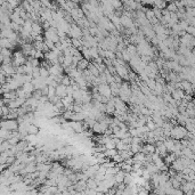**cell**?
Instances as JSON below:
<instances>
[{
	"instance_id": "obj_1",
	"label": "cell",
	"mask_w": 195,
	"mask_h": 195,
	"mask_svg": "<svg viewBox=\"0 0 195 195\" xmlns=\"http://www.w3.org/2000/svg\"><path fill=\"white\" fill-rule=\"evenodd\" d=\"M187 135V131L185 127H183V126H175V127H172V129L170 130V138L171 139H173V140H181V139H184Z\"/></svg>"
},
{
	"instance_id": "obj_2",
	"label": "cell",
	"mask_w": 195,
	"mask_h": 195,
	"mask_svg": "<svg viewBox=\"0 0 195 195\" xmlns=\"http://www.w3.org/2000/svg\"><path fill=\"white\" fill-rule=\"evenodd\" d=\"M0 128L4 130H7L9 132L17 131L18 122H17V120H2L0 123Z\"/></svg>"
},
{
	"instance_id": "obj_3",
	"label": "cell",
	"mask_w": 195,
	"mask_h": 195,
	"mask_svg": "<svg viewBox=\"0 0 195 195\" xmlns=\"http://www.w3.org/2000/svg\"><path fill=\"white\" fill-rule=\"evenodd\" d=\"M68 35H70V39H78V40H80L83 34H82V30L76 25V23H73V24H71Z\"/></svg>"
},
{
	"instance_id": "obj_4",
	"label": "cell",
	"mask_w": 195,
	"mask_h": 195,
	"mask_svg": "<svg viewBox=\"0 0 195 195\" xmlns=\"http://www.w3.org/2000/svg\"><path fill=\"white\" fill-rule=\"evenodd\" d=\"M97 91H98V94H99L101 96H104V97H106V98H109V99H110L111 97H112L110 86L107 85V83L98 86V87H97Z\"/></svg>"
},
{
	"instance_id": "obj_5",
	"label": "cell",
	"mask_w": 195,
	"mask_h": 195,
	"mask_svg": "<svg viewBox=\"0 0 195 195\" xmlns=\"http://www.w3.org/2000/svg\"><path fill=\"white\" fill-rule=\"evenodd\" d=\"M48 72H49V76H63L64 70L62 68V65L55 64V65H51L50 68H49Z\"/></svg>"
},
{
	"instance_id": "obj_6",
	"label": "cell",
	"mask_w": 195,
	"mask_h": 195,
	"mask_svg": "<svg viewBox=\"0 0 195 195\" xmlns=\"http://www.w3.org/2000/svg\"><path fill=\"white\" fill-rule=\"evenodd\" d=\"M55 96L58 97L60 99L66 97V87L63 85H58L55 88Z\"/></svg>"
},
{
	"instance_id": "obj_7",
	"label": "cell",
	"mask_w": 195,
	"mask_h": 195,
	"mask_svg": "<svg viewBox=\"0 0 195 195\" xmlns=\"http://www.w3.org/2000/svg\"><path fill=\"white\" fill-rule=\"evenodd\" d=\"M142 153H144L145 155L147 154H154L155 153V145H151V144H144L143 147H142Z\"/></svg>"
},
{
	"instance_id": "obj_8",
	"label": "cell",
	"mask_w": 195,
	"mask_h": 195,
	"mask_svg": "<svg viewBox=\"0 0 195 195\" xmlns=\"http://www.w3.org/2000/svg\"><path fill=\"white\" fill-rule=\"evenodd\" d=\"M170 168H171V169H173L176 172H181L183 170L185 169V168L183 167V164H181V162H180L179 159H177L176 161L172 162V163H171V165H170Z\"/></svg>"
},
{
	"instance_id": "obj_9",
	"label": "cell",
	"mask_w": 195,
	"mask_h": 195,
	"mask_svg": "<svg viewBox=\"0 0 195 195\" xmlns=\"http://www.w3.org/2000/svg\"><path fill=\"white\" fill-rule=\"evenodd\" d=\"M124 177H126V172H123L122 170H120L119 172L113 177L114 179V181H115V184L118 185V184H122L123 183V180H124Z\"/></svg>"
},
{
	"instance_id": "obj_10",
	"label": "cell",
	"mask_w": 195,
	"mask_h": 195,
	"mask_svg": "<svg viewBox=\"0 0 195 195\" xmlns=\"http://www.w3.org/2000/svg\"><path fill=\"white\" fill-rule=\"evenodd\" d=\"M89 63L90 62H88V60H80L79 62H78V64H76V70H79V71H85V70H87V68H88V65H89Z\"/></svg>"
},
{
	"instance_id": "obj_11",
	"label": "cell",
	"mask_w": 195,
	"mask_h": 195,
	"mask_svg": "<svg viewBox=\"0 0 195 195\" xmlns=\"http://www.w3.org/2000/svg\"><path fill=\"white\" fill-rule=\"evenodd\" d=\"M39 131H40V128L37 127L35 124H29L27 126V135L37 136L39 134Z\"/></svg>"
},
{
	"instance_id": "obj_12",
	"label": "cell",
	"mask_w": 195,
	"mask_h": 195,
	"mask_svg": "<svg viewBox=\"0 0 195 195\" xmlns=\"http://www.w3.org/2000/svg\"><path fill=\"white\" fill-rule=\"evenodd\" d=\"M86 185H87V189L96 191V188H97V183H96L95 179H93V178L87 179V180H86Z\"/></svg>"
},
{
	"instance_id": "obj_13",
	"label": "cell",
	"mask_w": 195,
	"mask_h": 195,
	"mask_svg": "<svg viewBox=\"0 0 195 195\" xmlns=\"http://www.w3.org/2000/svg\"><path fill=\"white\" fill-rule=\"evenodd\" d=\"M22 89H23V91H24L25 94H31V95H32V93L34 91V87L31 82L24 83V85L22 86Z\"/></svg>"
},
{
	"instance_id": "obj_14",
	"label": "cell",
	"mask_w": 195,
	"mask_h": 195,
	"mask_svg": "<svg viewBox=\"0 0 195 195\" xmlns=\"http://www.w3.org/2000/svg\"><path fill=\"white\" fill-rule=\"evenodd\" d=\"M126 50L130 54V56L131 57H134V56H136L137 55V49H136V46L135 45H128V46H126Z\"/></svg>"
},
{
	"instance_id": "obj_15",
	"label": "cell",
	"mask_w": 195,
	"mask_h": 195,
	"mask_svg": "<svg viewBox=\"0 0 195 195\" xmlns=\"http://www.w3.org/2000/svg\"><path fill=\"white\" fill-rule=\"evenodd\" d=\"M91 130H93L95 134H99V135L104 134V130H103L102 126L99 124V122H96V123L93 126V128H91Z\"/></svg>"
},
{
	"instance_id": "obj_16",
	"label": "cell",
	"mask_w": 195,
	"mask_h": 195,
	"mask_svg": "<svg viewBox=\"0 0 195 195\" xmlns=\"http://www.w3.org/2000/svg\"><path fill=\"white\" fill-rule=\"evenodd\" d=\"M89 54H90V57H91V62L95 60H97L99 56H98V50H97V48H95V47H91V48H89Z\"/></svg>"
},
{
	"instance_id": "obj_17",
	"label": "cell",
	"mask_w": 195,
	"mask_h": 195,
	"mask_svg": "<svg viewBox=\"0 0 195 195\" xmlns=\"http://www.w3.org/2000/svg\"><path fill=\"white\" fill-rule=\"evenodd\" d=\"M165 9H167L169 13H177V7H176L175 2H169V4L167 5Z\"/></svg>"
},
{
	"instance_id": "obj_18",
	"label": "cell",
	"mask_w": 195,
	"mask_h": 195,
	"mask_svg": "<svg viewBox=\"0 0 195 195\" xmlns=\"http://www.w3.org/2000/svg\"><path fill=\"white\" fill-rule=\"evenodd\" d=\"M105 58L111 60V62H113V60H115V54L112 53V51H110V50H106L105 51Z\"/></svg>"
},
{
	"instance_id": "obj_19",
	"label": "cell",
	"mask_w": 195,
	"mask_h": 195,
	"mask_svg": "<svg viewBox=\"0 0 195 195\" xmlns=\"http://www.w3.org/2000/svg\"><path fill=\"white\" fill-rule=\"evenodd\" d=\"M60 85L65 86V87L71 86V79H70L68 76H63V79H62V81H60Z\"/></svg>"
},
{
	"instance_id": "obj_20",
	"label": "cell",
	"mask_w": 195,
	"mask_h": 195,
	"mask_svg": "<svg viewBox=\"0 0 195 195\" xmlns=\"http://www.w3.org/2000/svg\"><path fill=\"white\" fill-rule=\"evenodd\" d=\"M32 78L33 79L40 78V66L39 68H33V70H32Z\"/></svg>"
},
{
	"instance_id": "obj_21",
	"label": "cell",
	"mask_w": 195,
	"mask_h": 195,
	"mask_svg": "<svg viewBox=\"0 0 195 195\" xmlns=\"http://www.w3.org/2000/svg\"><path fill=\"white\" fill-rule=\"evenodd\" d=\"M48 76H49V72H48V70H47V68H40V78L46 79V78H48Z\"/></svg>"
},
{
	"instance_id": "obj_22",
	"label": "cell",
	"mask_w": 195,
	"mask_h": 195,
	"mask_svg": "<svg viewBox=\"0 0 195 195\" xmlns=\"http://www.w3.org/2000/svg\"><path fill=\"white\" fill-rule=\"evenodd\" d=\"M185 32H186L187 34H189V35H192V37H194L195 35V27L194 26H188Z\"/></svg>"
},
{
	"instance_id": "obj_23",
	"label": "cell",
	"mask_w": 195,
	"mask_h": 195,
	"mask_svg": "<svg viewBox=\"0 0 195 195\" xmlns=\"http://www.w3.org/2000/svg\"><path fill=\"white\" fill-rule=\"evenodd\" d=\"M104 146H105V148H106V150H115V144H114V143H112V140L107 142V143L104 145Z\"/></svg>"
},
{
	"instance_id": "obj_24",
	"label": "cell",
	"mask_w": 195,
	"mask_h": 195,
	"mask_svg": "<svg viewBox=\"0 0 195 195\" xmlns=\"http://www.w3.org/2000/svg\"><path fill=\"white\" fill-rule=\"evenodd\" d=\"M113 78H114V82H115V83H117L118 86H120L121 83H122V79H121V78H120L118 74H114V76H113Z\"/></svg>"
},
{
	"instance_id": "obj_25",
	"label": "cell",
	"mask_w": 195,
	"mask_h": 195,
	"mask_svg": "<svg viewBox=\"0 0 195 195\" xmlns=\"http://www.w3.org/2000/svg\"><path fill=\"white\" fill-rule=\"evenodd\" d=\"M15 162V156H8L7 159H6V164H7V167H8L10 163H14Z\"/></svg>"
},
{
	"instance_id": "obj_26",
	"label": "cell",
	"mask_w": 195,
	"mask_h": 195,
	"mask_svg": "<svg viewBox=\"0 0 195 195\" xmlns=\"http://www.w3.org/2000/svg\"><path fill=\"white\" fill-rule=\"evenodd\" d=\"M121 142H122V143H123L124 145H131V137L124 138V139H122Z\"/></svg>"
},
{
	"instance_id": "obj_27",
	"label": "cell",
	"mask_w": 195,
	"mask_h": 195,
	"mask_svg": "<svg viewBox=\"0 0 195 195\" xmlns=\"http://www.w3.org/2000/svg\"><path fill=\"white\" fill-rule=\"evenodd\" d=\"M85 194L86 195H97V192H96V191H93V189H86Z\"/></svg>"
},
{
	"instance_id": "obj_28",
	"label": "cell",
	"mask_w": 195,
	"mask_h": 195,
	"mask_svg": "<svg viewBox=\"0 0 195 195\" xmlns=\"http://www.w3.org/2000/svg\"><path fill=\"white\" fill-rule=\"evenodd\" d=\"M40 91H41V95H42V96H47V94H48V86L43 87Z\"/></svg>"
},
{
	"instance_id": "obj_29",
	"label": "cell",
	"mask_w": 195,
	"mask_h": 195,
	"mask_svg": "<svg viewBox=\"0 0 195 195\" xmlns=\"http://www.w3.org/2000/svg\"><path fill=\"white\" fill-rule=\"evenodd\" d=\"M114 195H124V193H123V191H119V189H117V191H115V193H114Z\"/></svg>"
},
{
	"instance_id": "obj_30",
	"label": "cell",
	"mask_w": 195,
	"mask_h": 195,
	"mask_svg": "<svg viewBox=\"0 0 195 195\" xmlns=\"http://www.w3.org/2000/svg\"><path fill=\"white\" fill-rule=\"evenodd\" d=\"M2 117V107H0V118Z\"/></svg>"
},
{
	"instance_id": "obj_31",
	"label": "cell",
	"mask_w": 195,
	"mask_h": 195,
	"mask_svg": "<svg viewBox=\"0 0 195 195\" xmlns=\"http://www.w3.org/2000/svg\"><path fill=\"white\" fill-rule=\"evenodd\" d=\"M2 94L4 93H2V90H1V88H0V95H2Z\"/></svg>"
},
{
	"instance_id": "obj_32",
	"label": "cell",
	"mask_w": 195,
	"mask_h": 195,
	"mask_svg": "<svg viewBox=\"0 0 195 195\" xmlns=\"http://www.w3.org/2000/svg\"><path fill=\"white\" fill-rule=\"evenodd\" d=\"M1 121H2V119H1V118H0V123H1Z\"/></svg>"
},
{
	"instance_id": "obj_33",
	"label": "cell",
	"mask_w": 195,
	"mask_h": 195,
	"mask_svg": "<svg viewBox=\"0 0 195 195\" xmlns=\"http://www.w3.org/2000/svg\"><path fill=\"white\" fill-rule=\"evenodd\" d=\"M0 88H1V85H0Z\"/></svg>"
}]
</instances>
